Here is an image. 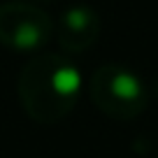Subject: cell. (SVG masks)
<instances>
[{
    "label": "cell",
    "instance_id": "obj_4",
    "mask_svg": "<svg viewBox=\"0 0 158 158\" xmlns=\"http://www.w3.org/2000/svg\"><path fill=\"white\" fill-rule=\"evenodd\" d=\"M100 35V16L91 5H70L58 21V42L68 54L86 51Z\"/></svg>",
    "mask_w": 158,
    "mask_h": 158
},
{
    "label": "cell",
    "instance_id": "obj_1",
    "mask_svg": "<svg viewBox=\"0 0 158 158\" xmlns=\"http://www.w3.org/2000/svg\"><path fill=\"white\" fill-rule=\"evenodd\" d=\"M81 91L79 68L60 54H37L19 77V102L33 121L54 126L74 109Z\"/></svg>",
    "mask_w": 158,
    "mask_h": 158
},
{
    "label": "cell",
    "instance_id": "obj_3",
    "mask_svg": "<svg viewBox=\"0 0 158 158\" xmlns=\"http://www.w3.org/2000/svg\"><path fill=\"white\" fill-rule=\"evenodd\" d=\"M54 23L44 10L23 0L0 5V42L14 51H40L51 40Z\"/></svg>",
    "mask_w": 158,
    "mask_h": 158
},
{
    "label": "cell",
    "instance_id": "obj_2",
    "mask_svg": "<svg viewBox=\"0 0 158 158\" xmlns=\"http://www.w3.org/2000/svg\"><path fill=\"white\" fill-rule=\"evenodd\" d=\"M89 93L93 105L102 114L118 121H128L142 114L147 107V86L133 70L116 63L100 65L89 81Z\"/></svg>",
    "mask_w": 158,
    "mask_h": 158
}]
</instances>
